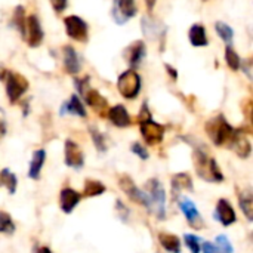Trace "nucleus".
<instances>
[{
  "label": "nucleus",
  "mask_w": 253,
  "mask_h": 253,
  "mask_svg": "<svg viewBox=\"0 0 253 253\" xmlns=\"http://www.w3.org/2000/svg\"><path fill=\"white\" fill-rule=\"evenodd\" d=\"M194 166H196L197 175L205 181L221 182L224 179L221 169H219L218 163L215 162V159L209 157L202 150H196V153H194Z\"/></svg>",
  "instance_id": "nucleus-1"
},
{
  "label": "nucleus",
  "mask_w": 253,
  "mask_h": 253,
  "mask_svg": "<svg viewBox=\"0 0 253 253\" xmlns=\"http://www.w3.org/2000/svg\"><path fill=\"white\" fill-rule=\"evenodd\" d=\"M206 132L215 145H230L236 129L230 126V123L224 119V116H216L206 123Z\"/></svg>",
  "instance_id": "nucleus-2"
},
{
  "label": "nucleus",
  "mask_w": 253,
  "mask_h": 253,
  "mask_svg": "<svg viewBox=\"0 0 253 253\" xmlns=\"http://www.w3.org/2000/svg\"><path fill=\"white\" fill-rule=\"evenodd\" d=\"M117 87L122 96L126 99H133L141 92V77L135 70H126L123 74H120L117 80Z\"/></svg>",
  "instance_id": "nucleus-3"
},
{
  "label": "nucleus",
  "mask_w": 253,
  "mask_h": 253,
  "mask_svg": "<svg viewBox=\"0 0 253 253\" xmlns=\"http://www.w3.org/2000/svg\"><path fill=\"white\" fill-rule=\"evenodd\" d=\"M148 199H150V209L151 212L156 213L159 219H165L166 212H165V202H166V194L165 188L157 179H150L148 181Z\"/></svg>",
  "instance_id": "nucleus-4"
},
{
  "label": "nucleus",
  "mask_w": 253,
  "mask_h": 253,
  "mask_svg": "<svg viewBox=\"0 0 253 253\" xmlns=\"http://www.w3.org/2000/svg\"><path fill=\"white\" fill-rule=\"evenodd\" d=\"M4 80H6V93H7V98L13 104V102H16L27 92V89H28V80L22 74L12 73V71H7Z\"/></svg>",
  "instance_id": "nucleus-5"
},
{
  "label": "nucleus",
  "mask_w": 253,
  "mask_h": 253,
  "mask_svg": "<svg viewBox=\"0 0 253 253\" xmlns=\"http://www.w3.org/2000/svg\"><path fill=\"white\" fill-rule=\"evenodd\" d=\"M64 24H65V30H67L68 37H71L73 40L80 42V43L87 42L89 28H87V24L80 16L70 15L64 19Z\"/></svg>",
  "instance_id": "nucleus-6"
},
{
  "label": "nucleus",
  "mask_w": 253,
  "mask_h": 253,
  "mask_svg": "<svg viewBox=\"0 0 253 253\" xmlns=\"http://www.w3.org/2000/svg\"><path fill=\"white\" fill-rule=\"evenodd\" d=\"M24 39L28 43L30 47H39L43 42V28L40 25V21L36 15H30L25 19V31Z\"/></svg>",
  "instance_id": "nucleus-7"
},
{
  "label": "nucleus",
  "mask_w": 253,
  "mask_h": 253,
  "mask_svg": "<svg viewBox=\"0 0 253 253\" xmlns=\"http://www.w3.org/2000/svg\"><path fill=\"white\" fill-rule=\"evenodd\" d=\"M119 185H120V188L127 194V197H129L130 200H133V202H136V203H139V205H142V206H145V208L150 209V199H148V194L144 193V191H141V190L133 184V181H132L127 175L120 176Z\"/></svg>",
  "instance_id": "nucleus-8"
},
{
  "label": "nucleus",
  "mask_w": 253,
  "mask_h": 253,
  "mask_svg": "<svg viewBox=\"0 0 253 253\" xmlns=\"http://www.w3.org/2000/svg\"><path fill=\"white\" fill-rule=\"evenodd\" d=\"M136 3L135 0H114L113 4V18L117 24H126L127 19L133 18L136 15Z\"/></svg>",
  "instance_id": "nucleus-9"
},
{
  "label": "nucleus",
  "mask_w": 253,
  "mask_h": 253,
  "mask_svg": "<svg viewBox=\"0 0 253 253\" xmlns=\"http://www.w3.org/2000/svg\"><path fill=\"white\" fill-rule=\"evenodd\" d=\"M141 135L150 145H157L163 141L165 136V126L150 120L141 122Z\"/></svg>",
  "instance_id": "nucleus-10"
},
{
  "label": "nucleus",
  "mask_w": 253,
  "mask_h": 253,
  "mask_svg": "<svg viewBox=\"0 0 253 253\" xmlns=\"http://www.w3.org/2000/svg\"><path fill=\"white\" fill-rule=\"evenodd\" d=\"M83 163H84V156L80 147L71 139L65 141V165L74 169H82Z\"/></svg>",
  "instance_id": "nucleus-11"
},
{
  "label": "nucleus",
  "mask_w": 253,
  "mask_h": 253,
  "mask_svg": "<svg viewBox=\"0 0 253 253\" xmlns=\"http://www.w3.org/2000/svg\"><path fill=\"white\" fill-rule=\"evenodd\" d=\"M147 55V47H145V43L142 40H136L133 42L126 50H125V56H126V61L129 62V65L133 68H136L145 58Z\"/></svg>",
  "instance_id": "nucleus-12"
},
{
  "label": "nucleus",
  "mask_w": 253,
  "mask_h": 253,
  "mask_svg": "<svg viewBox=\"0 0 253 253\" xmlns=\"http://www.w3.org/2000/svg\"><path fill=\"white\" fill-rule=\"evenodd\" d=\"M179 208H181V211L184 212V215H185L188 224H190L194 230H202V228H203L205 222H203V219H202V215L199 213L196 205H194L191 200H188V199L182 200L181 205H179Z\"/></svg>",
  "instance_id": "nucleus-13"
},
{
  "label": "nucleus",
  "mask_w": 253,
  "mask_h": 253,
  "mask_svg": "<svg viewBox=\"0 0 253 253\" xmlns=\"http://www.w3.org/2000/svg\"><path fill=\"white\" fill-rule=\"evenodd\" d=\"M215 216L216 219L224 225V227H228L231 224L236 222L237 216H236V212L231 206V203L225 199H221L216 205V212H215Z\"/></svg>",
  "instance_id": "nucleus-14"
},
{
  "label": "nucleus",
  "mask_w": 253,
  "mask_h": 253,
  "mask_svg": "<svg viewBox=\"0 0 253 253\" xmlns=\"http://www.w3.org/2000/svg\"><path fill=\"white\" fill-rule=\"evenodd\" d=\"M83 98H84V101H86V104L89 105V107H92L96 113H99L101 116H104L105 114V111H108L110 108H108V102H107V99L99 93V92H96L95 89H87L86 90V93L83 95Z\"/></svg>",
  "instance_id": "nucleus-15"
},
{
  "label": "nucleus",
  "mask_w": 253,
  "mask_h": 253,
  "mask_svg": "<svg viewBox=\"0 0 253 253\" xmlns=\"http://www.w3.org/2000/svg\"><path fill=\"white\" fill-rule=\"evenodd\" d=\"M82 196L71 190V188H64L61 191V196H59V205H61V211L65 212V213H71L74 211V208L79 205Z\"/></svg>",
  "instance_id": "nucleus-16"
},
{
  "label": "nucleus",
  "mask_w": 253,
  "mask_h": 253,
  "mask_svg": "<svg viewBox=\"0 0 253 253\" xmlns=\"http://www.w3.org/2000/svg\"><path fill=\"white\" fill-rule=\"evenodd\" d=\"M108 117H110L111 123L117 127H127L130 125V116H129L127 110L120 104H117L108 110Z\"/></svg>",
  "instance_id": "nucleus-17"
},
{
  "label": "nucleus",
  "mask_w": 253,
  "mask_h": 253,
  "mask_svg": "<svg viewBox=\"0 0 253 253\" xmlns=\"http://www.w3.org/2000/svg\"><path fill=\"white\" fill-rule=\"evenodd\" d=\"M230 147L237 153V156H240L242 159H248L251 156V151H252V147H251V142L248 141V138L240 133L239 130H236L231 142H230Z\"/></svg>",
  "instance_id": "nucleus-18"
},
{
  "label": "nucleus",
  "mask_w": 253,
  "mask_h": 253,
  "mask_svg": "<svg viewBox=\"0 0 253 253\" xmlns=\"http://www.w3.org/2000/svg\"><path fill=\"white\" fill-rule=\"evenodd\" d=\"M64 67L70 74H76L82 68V61L79 58V53L71 46L64 47Z\"/></svg>",
  "instance_id": "nucleus-19"
},
{
  "label": "nucleus",
  "mask_w": 253,
  "mask_h": 253,
  "mask_svg": "<svg viewBox=\"0 0 253 253\" xmlns=\"http://www.w3.org/2000/svg\"><path fill=\"white\" fill-rule=\"evenodd\" d=\"M64 114H73V116H80V117L86 116L84 105H83V102L80 101V98L77 95H73L67 102L62 104L61 116H64Z\"/></svg>",
  "instance_id": "nucleus-20"
},
{
  "label": "nucleus",
  "mask_w": 253,
  "mask_h": 253,
  "mask_svg": "<svg viewBox=\"0 0 253 253\" xmlns=\"http://www.w3.org/2000/svg\"><path fill=\"white\" fill-rule=\"evenodd\" d=\"M46 159V151L44 150H36L33 153V159L30 163V169H28V176L31 179H39L40 178V170L43 168Z\"/></svg>",
  "instance_id": "nucleus-21"
},
{
  "label": "nucleus",
  "mask_w": 253,
  "mask_h": 253,
  "mask_svg": "<svg viewBox=\"0 0 253 253\" xmlns=\"http://www.w3.org/2000/svg\"><path fill=\"white\" fill-rule=\"evenodd\" d=\"M190 42L193 46L196 47H203V46H208V36H206V30L202 24H194L191 28H190Z\"/></svg>",
  "instance_id": "nucleus-22"
},
{
  "label": "nucleus",
  "mask_w": 253,
  "mask_h": 253,
  "mask_svg": "<svg viewBox=\"0 0 253 253\" xmlns=\"http://www.w3.org/2000/svg\"><path fill=\"white\" fill-rule=\"evenodd\" d=\"M159 242L160 245L170 253H181V242L175 234L169 233H160L159 234Z\"/></svg>",
  "instance_id": "nucleus-23"
},
{
  "label": "nucleus",
  "mask_w": 253,
  "mask_h": 253,
  "mask_svg": "<svg viewBox=\"0 0 253 253\" xmlns=\"http://www.w3.org/2000/svg\"><path fill=\"white\" fill-rule=\"evenodd\" d=\"M160 27H162V24L159 21L151 19V18H147V16L142 18V31H144L145 36H148L151 39L154 36H157V37L159 36H165L166 31H160Z\"/></svg>",
  "instance_id": "nucleus-24"
},
{
  "label": "nucleus",
  "mask_w": 253,
  "mask_h": 253,
  "mask_svg": "<svg viewBox=\"0 0 253 253\" xmlns=\"http://www.w3.org/2000/svg\"><path fill=\"white\" fill-rule=\"evenodd\" d=\"M215 30H216V33L219 34V37L227 43V46H233V42H234V31H233V28H231L228 24H225V22H222V21H218V22H215Z\"/></svg>",
  "instance_id": "nucleus-25"
},
{
  "label": "nucleus",
  "mask_w": 253,
  "mask_h": 253,
  "mask_svg": "<svg viewBox=\"0 0 253 253\" xmlns=\"http://www.w3.org/2000/svg\"><path fill=\"white\" fill-rule=\"evenodd\" d=\"M172 187H173L175 191H182V190L193 191V182H191L190 175H187V173L175 175L173 179H172Z\"/></svg>",
  "instance_id": "nucleus-26"
},
{
  "label": "nucleus",
  "mask_w": 253,
  "mask_h": 253,
  "mask_svg": "<svg viewBox=\"0 0 253 253\" xmlns=\"http://www.w3.org/2000/svg\"><path fill=\"white\" fill-rule=\"evenodd\" d=\"M239 202H240V208H242V211L245 212L246 218H248L249 221H252L253 219V199H252V194H251V191H245V193H242V194H240V197H239Z\"/></svg>",
  "instance_id": "nucleus-27"
},
{
  "label": "nucleus",
  "mask_w": 253,
  "mask_h": 253,
  "mask_svg": "<svg viewBox=\"0 0 253 253\" xmlns=\"http://www.w3.org/2000/svg\"><path fill=\"white\" fill-rule=\"evenodd\" d=\"M105 193V185L99 181H93V179H87L84 184V196L87 197H95V196H101Z\"/></svg>",
  "instance_id": "nucleus-28"
},
{
  "label": "nucleus",
  "mask_w": 253,
  "mask_h": 253,
  "mask_svg": "<svg viewBox=\"0 0 253 253\" xmlns=\"http://www.w3.org/2000/svg\"><path fill=\"white\" fill-rule=\"evenodd\" d=\"M25 10L22 6H16L15 10H13V16H12V22L15 25V28L24 36V31H25Z\"/></svg>",
  "instance_id": "nucleus-29"
},
{
  "label": "nucleus",
  "mask_w": 253,
  "mask_h": 253,
  "mask_svg": "<svg viewBox=\"0 0 253 253\" xmlns=\"http://www.w3.org/2000/svg\"><path fill=\"white\" fill-rule=\"evenodd\" d=\"M225 61L228 64V67L233 70V71H237L240 70V65H242V59L239 56V53L231 47V46H227L225 49Z\"/></svg>",
  "instance_id": "nucleus-30"
},
{
  "label": "nucleus",
  "mask_w": 253,
  "mask_h": 253,
  "mask_svg": "<svg viewBox=\"0 0 253 253\" xmlns=\"http://www.w3.org/2000/svg\"><path fill=\"white\" fill-rule=\"evenodd\" d=\"M0 176H1V182L4 184V187L7 188V191L10 193V194H13L15 193V190H16V176L9 170V169H3L1 172H0Z\"/></svg>",
  "instance_id": "nucleus-31"
},
{
  "label": "nucleus",
  "mask_w": 253,
  "mask_h": 253,
  "mask_svg": "<svg viewBox=\"0 0 253 253\" xmlns=\"http://www.w3.org/2000/svg\"><path fill=\"white\" fill-rule=\"evenodd\" d=\"M13 230H15V225L12 222L10 215L0 211V233H4L6 231V233L10 234V233H13Z\"/></svg>",
  "instance_id": "nucleus-32"
},
{
  "label": "nucleus",
  "mask_w": 253,
  "mask_h": 253,
  "mask_svg": "<svg viewBox=\"0 0 253 253\" xmlns=\"http://www.w3.org/2000/svg\"><path fill=\"white\" fill-rule=\"evenodd\" d=\"M184 240H185V245H187V248L190 249V252H200V242H202V240H200L199 237H196V236H193V234H185V236H184Z\"/></svg>",
  "instance_id": "nucleus-33"
},
{
  "label": "nucleus",
  "mask_w": 253,
  "mask_h": 253,
  "mask_svg": "<svg viewBox=\"0 0 253 253\" xmlns=\"http://www.w3.org/2000/svg\"><path fill=\"white\" fill-rule=\"evenodd\" d=\"M90 132H92V138H93V142H95L96 148H98L99 151H105V150H107V142H105L107 138H105V135L99 133V132L95 130V129H92Z\"/></svg>",
  "instance_id": "nucleus-34"
},
{
  "label": "nucleus",
  "mask_w": 253,
  "mask_h": 253,
  "mask_svg": "<svg viewBox=\"0 0 253 253\" xmlns=\"http://www.w3.org/2000/svg\"><path fill=\"white\" fill-rule=\"evenodd\" d=\"M215 242H216L219 253H233V246L230 245V242L225 236H218Z\"/></svg>",
  "instance_id": "nucleus-35"
},
{
  "label": "nucleus",
  "mask_w": 253,
  "mask_h": 253,
  "mask_svg": "<svg viewBox=\"0 0 253 253\" xmlns=\"http://www.w3.org/2000/svg\"><path fill=\"white\" fill-rule=\"evenodd\" d=\"M130 150H132V153H135L136 156H139L141 160H147L148 159V151L141 144H132Z\"/></svg>",
  "instance_id": "nucleus-36"
},
{
  "label": "nucleus",
  "mask_w": 253,
  "mask_h": 253,
  "mask_svg": "<svg viewBox=\"0 0 253 253\" xmlns=\"http://www.w3.org/2000/svg\"><path fill=\"white\" fill-rule=\"evenodd\" d=\"M50 3H52L53 9H55L58 13L62 12V10L67 7V0H50Z\"/></svg>",
  "instance_id": "nucleus-37"
},
{
  "label": "nucleus",
  "mask_w": 253,
  "mask_h": 253,
  "mask_svg": "<svg viewBox=\"0 0 253 253\" xmlns=\"http://www.w3.org/2000/svg\"><path fill=\"white\" fill-rule=\"evenodd\" d=\"M6 133V119H4V111L0 108V136Z\"/></svg>",
  "instance_id": "nucleus-38"
},
{
  "label": "nucleus",
  "mask_w": 253,
  "mask_h": 253,
  "mask_svg": "<svg viewBox=\"0 0 253 253\" xmlns=\"http://www.w3.org/2000/svg\"><path fill=\"white\" fill-rule=\"evenodd\" d=\"M203 251H205V253H219V251L212 243H209V242L203 243Z\"/></svg>",
  "instance_id": "nucleus-39"
},
{
  "label": "nucleus",
  "mask_w": 253,
  "mask_h": 253,
  "mask_svg": "<svg viewBox=\"0 0 253 253\" xmlns=\"http://www.w3.org/2000/svg\"><path fill=\"white\" fill-rule=\"evenodd\" d=\"M166 70H168V73H169V74H172L173 80H176V79H178V73L175 71V68H173V67H170L169 64H166Z\"/></svg>",
  "instance_id": "nucleus-40"
},
{
  "label": "nucleus",
  "mask_w": 253,
  "mask_h": 253,
  "mask_svg": "<svg viewBox=\"0 0 253 253\" xmlns=\"http://www.w3.org/2000/svg\"><path fill=\"white\" fill-rule=\"evenodd\" d=\"M156 1H157V0H145V4H147V7H148L150 10H153L154 6H156Z\"/></svg>",
  "instance_id": "nucleus-41"
},
{
  "label": "nucleus",
  "mask_w": 253,
  "mask_h": 253,
  "mask_svg": "<svg viewBox=\"0 0 253 253\" xmlns=\"http://www.w3.org/2000/svg\"><path fill=\"white\" fill-rule=\"evenodd\" d=\"M6 74H7V70L4 67H0V80H4Z\"/></svg>",
  "instance_id": "nucleus-42"
},
{
  "label": "nucleus",
  "mask_w": 253,
  "mask_h": 253,
  "mask_svg": "<svg viewBox=\"0 0 253 253\" xmlns=\"http://www.w3.org/2000/svg\"><path fill=\"white\" fill-rule=\"evenodd\" d=\"M37 253H52V252H50V249H49V248H40V249L37 251Z\"/></svg>",
  "instance_id": "nucleus-43"
}]
</instances>
